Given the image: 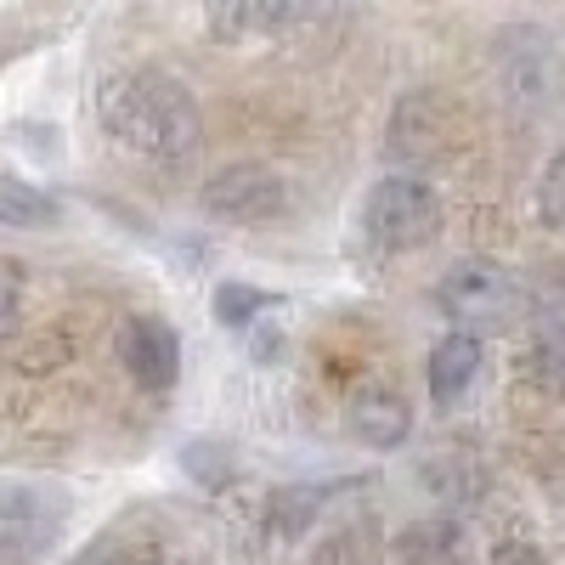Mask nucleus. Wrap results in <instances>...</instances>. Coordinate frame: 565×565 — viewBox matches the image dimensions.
I'll list each match as a JSON object with an SVG mask.
<instances>
[{
  "instance_id": "nucleus-17",
  "label": "nucleus",
  "mask_w": 565,
  "mask_h": 565,
  "mask_svg": "<svg viewBox=\"0 0 565 565\" xmlns=\"http://www.w3.org/2000/svg\"><path fill=\"white\" fill-rule=\"evenodd\" d=\"M125 565H136V559H125Z\"/></svg>"
},
{
  "instance_id": "nucleus-1",
  "label": "nucleus",
  "mask_w": 565,
  "mask_h": 565,
  "mask_svg": "<svg viewBox=\"0 0 565 565\" xmlns=\"http://www.w3.org/2000/svg\"><path fill=\"white\" fill-rule=\"evenodd\" d=\"M97 119L119 148H130L141 159H159V164L193 159L199 141H204V119H199L193 90L164 68L108 74L103 90H97Z\"/></svg>"
},
{
  "instance_id": "nucleus-5",
  "label": "nucleus",
  "mask_w": 565,
  "mask_h": 565,
  "mask_svg": "<svg viewBox=\"0 0 565 565\" xmlns=\"http://www.w3.org/2000/svg\"><path fill=\"white\" fill-rule=\"evenodd\" d=\"M63 532V503L34 487H0V559H29Z\"/></svg>"
},
{
  "instance_id": "nucleus-13",
  "label": "nucleus",
  "mask_w": 565,
  "mask_h": 565,
  "mask_svg": "<svg viewBox=\"0 0 565 565\" xmlns=\"http://www.w3.org/2000/svg\"><path fill=\"white\" fill-rule=\"evenodd\" d=\"M266 306H271V295L266 289H249V282H221V289H215V311H221L226 328L255 322V311H266Z\"/></svg>"
},
{
  "instance_id": "nucleus-12",
  "label": "nucleus",
  "mask_w": 565,
  "mask_h": 565,
  "mask_svg": "<svg viewBox=\"0 0 565 565\" xmlns=\"http://www.w3.org/2000/svg\"><path fill=\"white\" fill-rule=\"evenodd\" d=\"M532 380L543 391L565 396V322L537 328V340H532Z\"/></svg>"
},
{
  "instance_id": "nucleus-8",
  "label": "nucleus",
  "mask_w": 565,
  "mask_h": 565,
  "mask_svg": "<svg viewBox=\"0 0 565 565\" xmlns=\"http://www.w3.org/2000/svg\"><path fill=\"white\" fill-rule=\"evenodd\" d=\"M311 12L306 7H271V0H232V7H210L204 23L232 40V45H260V40H277V34H289L300 29Z\"/></svg>"
},
{
  "instance_id": "nucleus-16",
  "label": "nucleus",
  "mask_w": 565,
  "mask_h": 565,
  "mask_svg": "<svg viewBox=\"0 0 565 565\" xmlns=\"http://www.w3.org/2000/svg\"><path fill=\"white\" fill-rule=\"evenodd\" d=\"M492 565H548V559H543V548L526 543V537H503V543L492 548Z\"/></svg>"
},
{
  "instance_id": "nucleus-7",
  "label": "nucleus",
  "mask_w": 565,
  "mask_h": 565,
  "mask_svg": "<svg viewBox=\"0 0 565 565\" xmlns=\"http://www.w3.org/2000/svg\"><path fill=\"white\" fill-rule=\"evenodd\" d=\"M441 300L452 317H503L514 300V277L498 260H463L447 271L441 282Z\"/></svg>"
},
{
  "instance_id": "nucleus-2",
  "label": "nucleus",
  "mask_w": 565,
  "mask_h": 565,
  "mask_svg": "<svg viewBox=\"0 0 565 565\" xmlns=\"http://www.w3.org/2000/svg\"><path fill=\"white\" fill-rule=\"evenodd\" d=\"M362 232L373 249L385 255H407L424 249L441 232V199L430 181L418 175H385L373 181V193L362 199Z\"/></svg>"
},
{
  "instance_id": "nucleus-4",
  "label": "nucleus",
  "mask_w": 565,
  "mask_h": 565,
  "mask_svg": "<svg viewBox=\"0 0 565 565\" xmlns=\"http://www.w3.org/2000/svg\"><path fill=\"white\" fill-rule=\"evenodd\" d=\"M119 362L141 391H170L181 380V334L164 317H130L119 334Z\"/></svg>"
},
{
  "instance_id": "nucleus-11",
  "label": "nucleus",
  "mask_w": 565,
  "mask_h": 565,
  "mask_svg": "<svg viewBox=\"0 0 565 565\" xmlns=\"http://www.w3.org/2000/svg\"><path fill=\"white\" fill-rule=\"evenodd\" d=\"M57 221V199L40 193L34 181L0 170V226H52Z\"/></svg>"
},
{
  "instance_id": "nucleus-3",
  "label": "nucleus",
  "mask_w": 565,
  "mask_h": 565,
  "mask_svg": "<svg viewBox=\"0 0 565 565\" xmlns=\"http://www.w3.org/2000/svg\"><path fill=\"white\" fill-rule=\"evenodd\" d=\"M204 210L232 221V226H260V221H277L289 210V186H282V175L271 164L238 159V164H221L204 181Z\"/></svg>"
},
{
  "instance_id": "nucleus-10",
  "label": "nucleus",
  "mask_w": 565,
  "mask_h": 565,
  "mask_svg": "<svg viewBox=\"0 0 565 565\" xmlns=\"http://www.w3.org/2000/svg\"><path fill=\"white\" fill-rule=\"evenodd\" d=\"M396 554L402 565H463V532L452 521H424L402 532Z\"/></svg>"
},
{
  "instance_id": "nucleus-15",
  "label": "nucleus",
  "mask_w": 565,
  "mask_h": 565,
  "mask_svg": "<svg viewBox=\"0 0 565 565\" xmlns=\"http://www.w3.org/2000/svg\"><path fill=\"white\" fill-rule=\"evenodd\" d=\"M18 311H23V271L0 255V334L18 328Z\"/></svg>"
},
{
  "instance_id": "nucleus-14",
  "label": "nucleus",
  "mask_w": 565,
  "mask_h": 565,
  "mask_svg": "<svg viewBox=\"0 0 565 565\" xmlns=\"http://www.w3.org/2000/svg\"><path fill=\"white\" fill-rule=\"evenodd\" d=\"M537 210L548 226H565V153H554L543 181H537Z\"/></svg>"
},
{
  "instance_id": "nucleus-9",
  "label": "nucleus",
  "mask_w": 565,
  "mask_h": 565,
  "mask_svg": "<svg viewBox=\"0 0 565 565\" xmlns=\"http://www.w3.org/2000/svg\"><path fill=\"white\" fill-rule=\"evenodd\" d=\"M476 373H481V340L476 334H447V340H436V351H430V396L441 402V407H452L469 385H476Z\"/></svg>"
},
{
  "instance_id": "nucleus-6",
  "label": "nucleus",
  "mask_w": 565,
  "mask_h": 565,
  "mask_svg": "<svg viewBox=\"0 0 565 565\" xmlns=\"http://www.w3.org/2000/svg\"><path fill=\"white\" fill-rule=\"evenodd\" d=\"M345 424L362 447H402L413 436V407L396 385H356L345 402Z\"/></svg>"
}]
</instances>
